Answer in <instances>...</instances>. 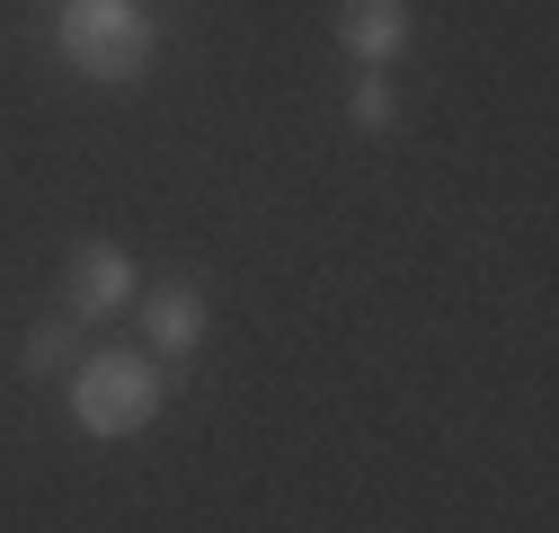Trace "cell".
I'll use <instances>...</instances> for the list:
<instances>
[{
    "mask_svg": "<svg viewBox=\"0 0 559 533\" xmlns=\"http://www.w3.org/2000/svg\"><path fill=\"white\" fill-rule=\"evenodd\" d=\"M53 45H62V62H72L81 81L124 90V81H143V72H152L160 27H152V10H143V0H62Z\"/></svg>",
    "mask_w": 559,
    "mask_h": 533,
    "instance_id": "6da1fadb",
    "label": "cell"
},
{
    "mask_svg": "<svg viewBox=\"0 0 559 533\" xmlns=\"http://www.w3.org/2000/svg\"><path fill=\"white\" fill-rule=\"evenodd\" d=\"M160 400H169L160 391V356H143V347H98V356L72 365V427L98 436V445L143 436L160 418Z\"/></svg>",
    "mask_w": 559,
    "mask_h": 533,
    "instance_id": "7a4b0ae2",
    "label": "cell"
},
{
    "mask_svg": "<svg viewBox=\"0 0 559 533\" xmlns=\"http://www.w3.org/2000/svg\"><path fill=\"white\" fill-rule=\"evenodd\" d=\"M133 294H143L133 249H116V240H81V249H72V276H62V311H72V320H107V311H124Z\"/></svg>",
    "mask_w": 559,
    "mask_h": 533,
    "instance_id": "3957f363",
    "label": "cell"
},
{
    "mask_svg": "<svg viewBox=\"0 0 559 533\" xmlns=\"http://www.w3.org/2000/svg\"><path fill=\"white\" fill-rule=\"evenodd\" d=\"M204 320H214V303H204V285L195 276H169V285H152L143 294V356H160V365H178V356H195L204 347Z\"/></svg>",
    "mask_w": 559,
    "mask_h": 533,
    "instance_id": "277c9868",
    "label": "cell"
},
{
    "mask_svg": "<svg viewBox=\"0 0 559 533\" xmlns=\"http://www.w3.org/2000/svg\"><path fill=\"white\" fill-rule=\"evenodd\" d=\"M408 27H417L408 0H337V54H356V72H391Z\"/></svg>",
    "mask_w": 559,
    "mask_h": 533,
    "instance_id": "5b68a950",
    "label": "cell"
},
{
    "mask_svg": "<svg viewBox=\"0 0 559 533\" xmlns=\"http://www.w3.org/2000/svg\"><path fill=\"white\" fill-rule=\"evenodd\" d=\"M27 374H72L81 365V339H72V320H36L27 329V347H19Z\"/></svg>",
    "mask_w": 559,
    "mask_h": 533,
    "instance_id": "8992f818",
    "label": "cell"
},
{
    "mask_svg": "<svg viewBox=\"0 0 559 533\" xmlns=\"http://www.w3.org/2000/svg\"><path fill=\"white\" fill-rule=\"evenodd\" d=\"M346 116H356L365 133H391V116H400L391 81H382V72H356V98H346Z\"/></svg>",
    "mask_w": 559,
    "mask_h": 533,
    "instance_id": "52a82bcc",
    "label": "cell"
}]
</instances>
